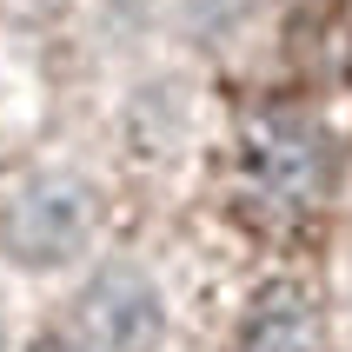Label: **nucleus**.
<instances>
[{"label": "nucleus", "mask_w": 352, "mask_h": 352, "mask_svg": "<svg viewBox=\"0 0 352 352\" xmlns=\"http://www.w3.org/2000/svg\"><path fill=\"white\" fill-rule=\"evenodd\" d=\"M233 179L246 213L266 219V226H299L313 213L326 186H333V146L306 113L293 107H266V113L246 120L233 153Z\"/></svg>", "instance_id": "nucleus-1"}, {"label": "nucleus", "mask_w": 352, "mask_h": 352, "mask_svg": "<svg viewBox=\"0 0 352 352\" xmlns=\"http://www.w3.org/2000/svg\"><path fill=\"white\" fill-rule=\"evenodd\" d=\"M27 352H87L74 333H40V339H27Z\"/></svg>", "instance_id": "nucleus-6"}, {"label": "nucleus", "mask_w": 352, "mask_h": 352, "mask_svg": "<svg viewBox=\"0 0 352 352\" xmlns=\"http://www.w3.org/2000/svg\"><path fill=\"white\" fill-rule=\"evenodd\" d=\"M74 339L87 352H160L166 339V299L146 266H100L74 299Z\"/></svg>", "instance_id": "nucleus-3"}, {"label": "nucleus", "mask_w": 352, "mask_h": 352, "mask_svg": "<svg viewBox=\"0 0 352 352\" xmlns=\"http://www.w3.org/2000/svg\"><path fill=\"white\" fill-rule=\"evenodd\" d=\"M100 226V199L74 173H34L27 186L7 193L0 206V253L27 273H60L87 253Z\"/></svg>", "instance_id": "nucleus-2"}, {"label": "nucleus", "mask_w": 352, "mask_h": 352, "mask_svg": "<svg viewBox=\"0 0 352 352\" xmlns=\"http://www.w3.org/2000/svg\"><path fill=\"white\" fill-rule=\"evenodd\" d=\"M246 7H253V0H193V20L206 27V34H219V27H239Z\"/></svg>", "instance_id": "nucleus-5"}, {"label": "nucleus", "mask_w": 352, "mask_h": 352, "mask_svg": "<svg viewBox=\"0 0 352 352\" xmlns=\"http://www.w3.org/2000/svg\"><path fill=\"white\" fill-rule=\"evenodd\" d=\"M233 352H326V313L306 286H266L239 319Z\"/></svg>", "instance_id": "nucleus-4"}]
</instances>
